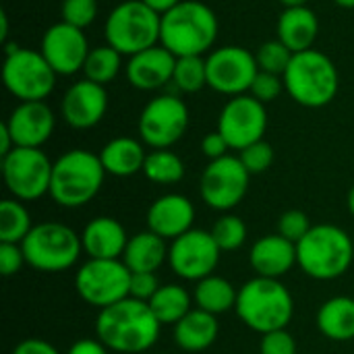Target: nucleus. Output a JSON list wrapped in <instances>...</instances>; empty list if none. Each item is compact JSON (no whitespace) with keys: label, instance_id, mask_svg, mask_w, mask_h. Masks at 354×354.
<instances>
[{"label":"nucleus","instance_id":"nucleus-1","mask_svg":"<svg viewBox=\"0 0 354 354\" xmlns=\"http://www.w3.org/2000/svg\"><path fill=\"white\" fill-rule=\"evenodd\" d=\"M162 324L149 309V303L122 299L97 313L95 338L116 354L147 353L160 338Z\"/></svg>","mask_w":354,"mask_h":354},{"label":"nucleus","instance_id":"nucleus-2","mask_svg":"<svg viewBox=\"0 0 354 354\" xmlns=\"http://www.w3.org/2000/svg\"><path fill=\"white\" fill-rule=\"evenodd\" d=\"M216 12L197 0H183L172 10L162 15L160 44L176 58L203 56L218 39Z\"/></svg>","mask_w":354,"mask_h":354},{"label":"nucleus","instance_id":"nucleus-3","mask_svg":"<svg viewBox=\"0 0 354 354\" xmlns=\"http://www.w3.org/2000/svg\"><path fill=\"white\" fill-rule=\"evenodd\" d=\"M234 311L247 328L263 336L288 328L295 315V299L280 280L255 276L239 288Z\"/></svg>","mask_w":354,"mask_h":354},{"label":"nucleus","instance_id":"nucleus-4","mask_svg":"<svg viewBox=\"0 0 354 354\" xmlns=\"http://www.w3.org/2000/svg\"><path fill=\"white\" fill-rule=\"evenodd\" d=\"M353 259V239L334 224H315L297 245V266L313 280L328 282L344 276Z\"/></svg>","mask_w":354,"mask_h":354},{"label":"nucleus","instance_id":"nucleus-5","mask_svg":"<svg viewBox=\"0 0 354 354\" xmlns=\"http://www.w3.org/2000/svg\"><path fill=\"white\" fill-rule=\"evenodd\" d=\"M106 170L100 153L87 149H71L62 153L52 168L50 197L66 209L89 203L102 189Z\"/></svg>","mask_w":354,"mask_h":354},{"label":"nucleus","instance_id":"nucleus-6","mask_svg":"<svg viewBox=\"0 0 354 354\" xmlns=\"http://www.w3.org/2000/svg\"><path fill=\"white\" fill-rule=\"evenodd\" d=\"M284 87L288 95L305 108L328 106L340 87V75L334 60L311 48L292 56L284 73Z\"/></svg>","mask_w":354,"mask_h":354},{"label":"nucleus","instance_id":"nucleus-7","mask_svg":"<svg viewBox=\"0 0 354 354\" xmlns=\"http://www.w3.org/2000/svg\"><path fill=\"white\" fill-rule=\"evenodd\" d=\"M162 15L141 0H124L106 19V44L122 56L139 54L160 44Z\"/></svg>","mask_w":354,"mask_h":354},{"label":"nucleus","instance_id":"nucleus-8","mask_svg":"<svg viewBox=\"0 0 354 354\" xmlns=\"http://www.w3.org/2000/svg\"><path fill=\"white\" fill-rule=\"evenodd\" d=\"M21 247L27 266L50 274L71 270L83 253L81 234L60 222L35 224Z\"/></svg>","mask_w":354,"mask_h":354},{"label":"nucleus","instance_id":"nucleus-9","mask_svg":"<svg viewBox=\"0 0 354 354\" xmlns=\"http://www.w3.org/2000/svg\"><path fill=\"white\" fill-rule=\"evenodd\" d=\"M2 83L19 102H44L56 85V71L48 64L41 52L4 44Z\"/></svg>","mask_w":354,"mask_h":354},{"label":"nucleus","instance_id":"nucleus-10","mask_svg":"<svg viewBox=\"0 0 354 354\" xmlns=\"http://www.w3.org/2000/svg\"><path fill=\"white\" fill-rule=\"evenodd\" d=\"M54 162L41 147H15L2 158V178L12 199L23 203L50 195Z\"/></svg>","mask_w":354,"mask_h":354},{"label":"nucleus","instance_id":"nucleus-11","mask_svg":"<svg viewBox=\"0 0 354 354\" xmlns=\"http://www.w3.org/2000/svg\"><path fill=\"white\" fill-rule=\"evenodd\" d=\"M131 270L122 259H87L75 274L77 295L97 311L129 297Z\"/></svg>","mask_w":354,"mask_h":354},{"label":"nucleus","instance_id":"nucleus-12","mask_svg":"<svg viewBox=\"0 0 354 354\" xmlns=\"http://www.w3.org/2000/svg\"><path fill=\"white\" fill-rule=\"evenodd\" d=\"M249 180L251 174L247 172L239 156H224L205 166L199 180L201 199L207 207L228 214L245 199L249 191Z\"/></svg>","mask_w":354,"mask_h":354},{"label":"nucleus","instance_id":"nucleus-13","mask_svg":"<svg viewBox=\"0 0 354 354\" xmlns=\"http://www.w3.org/2000/svg\"><path fill=\"white\" fill-rule=\"evenodd\" d=\"M189 127V108L176 95H158L145 104L139 116V135L151 149H170Z\"/></svg>","mask_w":354,"mask_h":354},{"label":"nucleus","instance_id":"nucleus-14","mask_svg":"<svg viewBox=\"0 0 354 354\" xmlns=\"http://www.w3.org/2000/svg\"><path fill=\"white\" fill-rule=\"evenodd\" d=\"M205 64L207 87L230 97L249 93L259 73L255 54L243 46H222L205 58Z\"/></svg>","mask_w":354,"mask_h":354},{"label":"nucleus","instance_id":"nucleus-15","mask_svg":"<svg viewBox=\"0 0 354 354\" xmlns=\"http://www.w3.org/2000/svg\"><path fill=\"white\" fill-rule=\"evenodd\" d=\"M222 251L209 230L191 228L183 236L170 241L168 263L172 272L189 282H199L212 276L220 263Z\"/></svg>","mask_w":354,"mask_h":354},{"label":"nucleus","instance_id":"nucleus-16","mask_svg":"<svg viewBox=\"0 0 354 354\" xmlns=\"http://www.w3.org/2000/svg\"><path fill=\"white\" fill-rule=\"evenodd\" d=\"M268 129L266 104L251 93L230 97L218 118V131L226 137L230 149H245L263 139Z\"/></svg>","mask_w":354,"mask_h":354},{"label":"nucleus","instance_id":"nucleus-17","mask_svg":"<svg viewBox=\"0 0 354 354\" xmlns=\"http://www.w3.org/2000/svg\"><path fill=\"white\" fill-rule=\"evenodd\" d=\"M89 50L91 48L83 29H77L64 21L48 27L39 46L41 56L56 71V75H75L83 71Z\"/></svg>","mask_w":354,"mask_h":354},{"label":"nucleus","instance_id":"nucleus-18","mask_svg":"<svg viewBox=\"0 0 354 354\" xmlns=\"http://www.w3.org/2000/svg\"><path fill=\"white\" fill-rule=\"evenodd\" d=\"M108 110V93L104 85L89 79L73 83L60 102V114L71 129L87 131L93 129Z\"/></svg>","mask_w":354,"mask_h":354},{"label":"nucleus","instance_id":"nucleus-19","mask_svg":"<svg viewBox=\"0 0 354 354\" xmlns=\"http://www.w3.org/2000/svg\"><path fill=\"white\" fill-rule=\"evenodd\" d=\"M4 122L15 147H41L56 127L54 112L46 102H21Z\"/></svg>","mask_w":354,"mask_h":354},{"label":"nucleus","instance_id":"nucleus-20","mask_svg":"<svg viewBox=\"0 0 354 354\" xmlns=\"http://www.w3.org/2000/svg\"><path fill=\"white\" fill-rule=\"evenodd\" d=\"M174 66L176 56L162 44H158L153 48L129 56V62L124 64V75L133 87L141 91H153L172 83Z\"/></svg>","mask_w":354,"mask_h":354},{"label":"nucleus","instance_id":"nucleus-21","mask_svg":"<svg viewBox=\"0 0 354 354\" xmlns=\"http://www.w3.org/2000/svg\"><path fill=\"white\" fill-rule=\"evenodd\" d=\"M147 230L164 241H174L189 232L195 222V205L189 197L168 193L158 197L147 209Z\"/></svg>","mask_w":354,"mask_h":354},{"label":"nucleus","instance_id":"nucleus-22","mask_svg":"<svg viewBox=\"0 0 354 354\" xmlns=\"http://www.w3.org/2000/svg\"><path fill=\"white\" fill-rule=\"evenodd\" d=\"M249 263L259 278L280 280L297 266V245L278 232L261 236L251 247Z\"/></svg>","mask_w":354,"mask_h":354},{"label":"nucleus","instance_id":"nucleus-23","mask_svg":"<svg viewBox=\"0 0 354 354\" xmlns=\"http://www.w3.org/2000/svg\"><path fill=\"white\" fill-rule=\"evenodd\" d=\"M124 226L110 216H97L87 222L81 232L83 253L87 259H122L129 243Z\"/></svg>","mask_w":354,"mask_h":354},{"label":"nucleus","instance_id":"nucleus-24","mask_svg":"<svg viewBox=\"0 0 354 354\" xmlns=\"http://www.w3.org/2000/svg\"><path fill=\"white\" fill-rule=\"evenodd\" d=\"M220 334V324L218 317L201 311V309H191L176 326H174V344L185 351V353H203L207 351Z\"/></svg>","mask_w":354,"mask_h":354},{"label":"nucleus","instance_id":"nucleus-25","mask_svg":"<svg viewBox=\"0 0 354 354\" xmlns=\"http://www.w3.org/2000/svg\"><path fill=\"white\" fill-rule=\"evenodd\" d=\"M317 33L319 21L309 6H288L278 19V39L295 54L311 50Z\"/></svg>","mask_w":354,"mask_h":354},{"label":"nucleus","instance_id":"nucleus-26","mask_svg":"<svg viewBox=\"0 0 354 354\" xmlns=\"http://www.w3.org/2000/svg\"><path fill=\"white\" fill-rule=\"evenodd\" d=\"M143 145L145 143L133 137H116L108 141L100 151V160H102L106 174L127 178L137 172H143V164L147 158Z\"/></svg>","mask_w":354,"mask_h":354},{"label":"nucleus","instance_id":"nucleus-27","mask_svg":"<svg viewBox=\"0 0 354 354\" xmlns=\"http://www.w3.org/2000/svg\"><path fill=\"white\" fill-rule=\"evenodd\" d=\"M168 245L162 236L151 230H143L129 239L122 253V261L131 272L156 274L168 261Z\"/></svg>","mask_w":354,"mask_h":354},{"label":"nucleus","instance_id":"nucleus-28","mask_svg":"<svg viewBox=\"0 0 354 354\" xmlns=\"http://www.w3.org/2000/svg\"><path fill=\"white\" fill-rule=\"evenodd\" d=\"M317 328L332 342L354 340V299H328L317 311Z\"/></svg>","mask_w":354,"mask_h":354},{"label":"nucleus","instance_id":"nucleus-29","mask_svg":"<svg viewBox=\"0 0 354 354\" xmlns=\"http://www.w3.org/2000/svg\"><path fill=\"white\" fill-rule=\"evenodd\" d=\"M236 297H239V288H234L232 282L216 274L195 282V290H193V303L197 305V309L207 311L216 317L234 309Z\"/></svg>","mask_w":354,"mask_h":354},{"label":"nucleus","instance_id":"nucleus-30","mask_svg":"<svg viewBox=\"0 0 354 354\" xmlns=\"http://www.w3.org/2000/svg\"><path fill=\"white\" fill-rule=\"evenodd\" d=\"M195 305L193 295H189L180 284H164L149 301V309L162 326H176Z\"/></svg>","mask_w":354,"mask_h":354},{"label":"nucleus","instance_id":"nucleus-31","mask_svg":"<svg viewBox=\"0 0 354 354\" xmlns=\"http://www.w3.org/2000/svg\"><path fill=\"white\" fill-rule=\"evenodd\" d=\"M35 224L23 201L19 199H2L0 201V243L21 245Z\"/></svg>","mask_w":354,"mask_h":354},{"label":"nucleus","instance_id":"nucleus-32","mask_svg":"<svg viewBox=\"0 0 354 354\" xmlns=\"http://www.w3.org/2000/svg\"><path fill=\"white\" fill-rule=\"evenodd\" d=\"M120 68H122V54L106 44V46H97L89 50L85 66H83V75L85 79L106 87L118 77Z\"/></svg>","mask_w":354,"mask_h":354},{"label":"nucleus","instance_id":"nucleus-33","mask_svg":"<svg viewBox=\"0 0 354 354\" xmlns=\"http://www.w3.org/2000/svg\"><path fill=\"white\" fill-rule=\"evenodd\" d=\"M143 174L156 185H176L185 176V164L170 149H151L145 158Z\"/></svg>","mask_w":354,"mask_h":354},{"label":"nucleus","instance_id":"nucleus-34","mask_svg":"<svg viewBox=\"0 0 354 354\" xmlns=\"http://www.w3.org/2000/svg\"><path fill=\"white\" fill-rule=\"evenodd\" d=\"M172 83L185 93H197L207 87V64L203 56L176 58Z\"/></svg>","mask_w":354,"mask_h":354},{"label":"nucleus","instance_id":"nucleus-35","mask_svg":"<svg viewBox=\"0 0 354 354\" xmlns=\"http://www.w3.org/2000/svg\"><path fill=\"white\" fill-rule=\"evenodd\" d=\"M222 253L239 251L247 243V224L236 214H222L209 230Z\"/></svg>","mask_w":354,"mask_h":354},{"label":"nucleus","instance_id":"nucleus-36","mask_svg":"<svg viewBox=\"0 0 354 354\" xmlns=\"http://www.w3.org/2000/svg\"><path fill=\"white\" fill-rule=\"evenodd\" d=\"M292 56H295V52L288 46H284L280 39H270V41L261 44L259 50L255 52V60H257L259 71L274 73L280 77H284L286 68L290 66Z\"/></svg>","mask_w":354,"mask_h":354},{"label":"nucleus","instance_id":"nucleus-37","mask_svg":"<svg viewBox=\"0 0 354 354\" xmlns=\"http://www.w3.org/2000/svg\"><path fill=\"white\" fill-rule=\"evenodd\" d=\"M60 15L64 23L85 29L97 17V0H62Z\"/></svg>","mask_w":354,"mask_h":354},{"label":"nucleus","instance_id":"nucleus-38","mask_svg":"<svg viewBox=\"0 0 354 354\" xmlns=\"http://www.w3.org/2000/svg\"><path fill=\"white\" fill-rule=\"evenodd\" d=\"M311 228L313 226L309 216L301 209H288L278 218V234L295 245H299L309 234Z\"/></svg>","mask_w":354,"mask_h":354},{"label":"nucleus","instance_id":"nucleus-39","mask_svg":"<svg viewBox=\"0 0 354 354\" xmlns=\"http://www.w3.org/2000/svg\"><path fill=\"white\" fill-rule=\"evenodd\" d=\"M239 160L247 168L249 174H261L274 164V147L268 141H257L239 151Z\"/></svg>","mask_w":354,"mask_h":354},{"label":"nucleus","instance_id":"nucleus-40","mask_svg":"<svg viewBox=\"0 0 354 354\" xmlns=\"http://www.w3.org/2000/svg\"><path fill=\"white\" fill-rule=\"evenodd\" d=\"M282 89H286L284 87V77L259 71L255 81H253V85H251V89H249V93L255 100H259L261 104H270V102H274L282 93Z\"/></svg>","mask_w":354,"mask_h":354},{"label":"nucleus","instance_id":"nucleus-41","mask_svg":"<svg viewBox=\"0 0 354 354\" xmlns=\"http://www.w3.org/2000/svg\"><path fill=\"white\" fill-rule=\"evenodd\" d=\"M259 354H297V340L286 328L268 332L261 336Z\"/></svg>","mask_w":354,"mask_h":354},{"label":"nucleus","instance_id":"nucleus-42","mask_svg":"<svg viewBox=\"0 0 354 354\" xmlns=\"http://www.w3.org/2000/svg\"><path fill=\"white\" fill-rule=\"evenodd\" d=\"M160 280L156 274L149 272H131V284H129V297L149 303L153 295L160 290Z\"/></svg>","mask_w":354,"mask_h":354},{"label":"nucleus","instance_id":"nucleus-43","mask_svg":"<svg viewBox=\"0 0 354 354\" xmlns=\"http://www.w3.org/2000/svg\"><path fill=\"white\" fill-rule=\"evenodd\" d=\"M25 253L21 245L15 243H0V274L4 278H10L21 272L25 266Z\"/></svg>","mask_w":354,"mask_h":354},{"label":"nucleus","instance_id":"nucleus-44","mask_svg":"<svg viewBox=\"0 0 354 354\" xmlns=\"http://www.w3.org/2000/svg\"><path fill=\"white\" fill-rule=\"evenodd\" d=\"M228 149H230V145H228L226 137H224L220 131L207 133V135L203 137V141H201V151H203V156H205L209 162L228 156Z\"/></svg>","mask_w":354,"mask_h":354},{"label":"nucleus","instance_id":"nucleus-45","mask_svg":"<svg viewBox=\"0 0 354 354\" xmlns=\"http://www.w3.org/2000/svg\"><path fill=\"white\" fill-rule=\"evenodd\" d=\"M12 354H60V351L44 338H25L15 346Z\"/></svg>","mask_w":354,"mask_h":354},{"label":"nucleus","instance_id":"nucleus-46","mask_svg":"<svg viewBox=\"0 0 354 354\" xmlns=\"http://www.w3.org/2000/svg\"><path fill=\"white\" fill-rule=\"evenodd\" d=\"M110 348L97 340V338H83V340H77L66 354H108Z\"/></svg>","mask_w":354,"mask_h":354},{"label":"nucleus","instance_id":"nucleus-47","mask_svg":"<svg viewBox=\"0 0 354 354\" xmlns=\"http://www.w3.org/2000/svg\"><path fill=\"white\" fill-rule=\"evenodd\" d=\"M15 149V141H12V135L6 127V122L0 124V158L8 156L10 151Z\"/></svg>","mask_w":354,"mask_h":354},{"label":"nucleus","instance_id":"nucleus-48","mask_svg":"<svg viewBox=\"0 0 354 354\" xmlns=\"http://www.w3.org/2000/svg\"><path fill=\"white\" fill-rule=\"evenodd\" d=\"M141 2H145L149 8H153L158 15H166L168 10H172L176 4H180L183 0H141Z\"/></svg>","mask_w":354,"mask_h":354},{"label":"nucleus","instance_id":"nucleus-49","mask_svg":"<svg viewBox=\"0 0 354 354\" xmlns=\"http://www.w3.org/2000/svg\"><path fill=\"white\" fill-rule=\"evenodd\" d=\"M0 44H8V15L0 10Z\"/></svg>","mask_w":354,"mask_h":354},{"label":"nucleus","instance_id":"nucleus-50","mask_svg":"<svg viewBox=\"0 0 354 354\" xmlns=\"http://www.w3.org/2000/svg\"><path fill=\"white\" fill-rule=\"evenodd\" d=\"M280 2L288 8V6H307L309 0H280Z\"/></svg>","mask_w":354,"mask_h":354},{"label":"nucleus","instance_id":"nucleus-51","mask_svg":"<svg viewBox=\"0 0 354 354\" xmlns=\"http://www.w3.org/2000/svg\"><path fill=\"white\" fill-rule=\"evenodd\" d=\"M348 212L353 214V218H354V185H353V189L348 191Z\"/></svg>","mask_w":354,"mask_h":354},{"label":"nucleus","instance_id":"nucleus-52","mask_svg":"<svg viewBox=\"0 0 354 354\" xmlns=\"http://www.w3.org/2000/svg\"><path fill=\"white\" fill-rule=\"evenodd\" d=\"M334 2L342 8H354V0H334Z\"/></svg>","mask_w":354,"mask_h":354}]
</instances>
